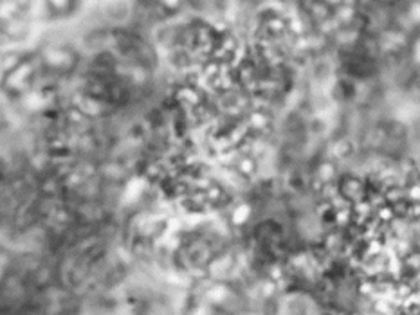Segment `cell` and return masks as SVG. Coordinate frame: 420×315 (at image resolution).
<instances>
[{
  "instance_id": "1",
  "label": "cell",
  "mask_w": 420,
  "mask_h": 315,
  "mask_svg": "<svg viewBox=\"0 0 420 315\" xmlns=\"http://www.w3.org/2000/svg\"><path fill=\"white\" fill-rule=\"evenodd\" d=\"M249 214H251V209H249V206L242 204V206H238L237 209L233 211L231 220H233V223H235V225H242V223L247 222Z\"/></svg>"
}]
</instances>
